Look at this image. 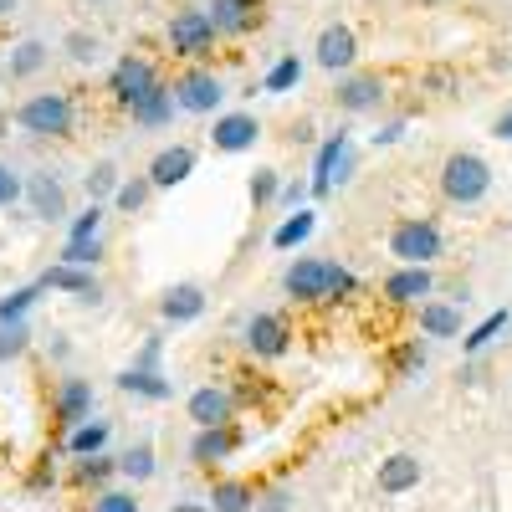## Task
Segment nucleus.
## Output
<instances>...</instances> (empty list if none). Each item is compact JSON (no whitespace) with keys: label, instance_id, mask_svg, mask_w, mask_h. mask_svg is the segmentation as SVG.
<instances>
[{"label":"nucleus","instance_id":"obj_4","mask_svg":"<svg viewBox=\"0 0 512 512\" xmlns=\"http://www.w3.org/2000/svg\"><path fill=\"white\" fill-rule=\"evenodd\" d=\"M390 256H400L405 267H431L436 256H441V231H436V221H425V216L395 221V231H390Z\"/></svg>","mask_w":512,"mask_h":512},{"label":"nucleus","instance_id":"obj_9","mask_svg":"<svg viewBox=\"0 0 512 512\" xmlns=\"http://www.w3.org/2000/svg\"><path fill=\"white\" fill-rule=\"evenodd\" d=\"M313 57H318L323 72H344V67H354V57H359V36H354V26H344V21L323 26Z\"/></svg>","mask_w":512,"mask_h":512},{"label":"nucleus","instance_id":"obj_33","mask_svg":"<svg viewBox=\"0 0 512 512\" xmlns=\"http://www.w3.org/2000/svg\"><path fill=\"white\" fill-rule=\"evenodd\" d=\"M390 364H395V374H400V379L420 374V369H425V344H420V338H405V344L395 349V359H390Z\"/></svg>","mask_w":512,"mask_h":512},{"label":"nucleus","instance_id":"obj_19","mask_svg":"<svg viewBox=\"0 0 512 512\" xmlns=\"http://www.w3.org/2000/svg\"><path fill=\"white\" fill-rule=\"evenodd\" d=\"M344 169H349V134H333L313 164V195H328L333 180H344Z\"/></svg>","mask_w":512,"mask_h":512},{"label":"nucleus","instance_id":"obj_2","mask_svg":"<svg viewBox=\"0 0 512 512\" xmlns=\"http://www.w3.org/2000/svg\"><path fill=\"white\" fill-rule=\"evenodd\" d=\"M487 190H492V164L482 154H472V149L446 154V164H441V195L451 205H477Z\"/></svg>","mask_w":512,"mask_h":512},{"label":"nucleus","instance_id":"obj_28","mask_svg":"<svg viewBox=\"0 0 512 512\" xmlns=\"http://www.w3.org/2000/svg\"><path fill=\"white\" fill-rule=\"evenodd\" d=\"M507 323H512V313H507V308L487 313V318H482V323H477L472 333H461V349H466V354H477V349H487V344H492L497 333H507Z\"/></svg>","mask_w":512,"mask_h":512},{"label":"nucleus","instance_id":"obj_48","mask_svg":"<svg viewBox=\"0 0 512 512\" xmlns=\"http://www.w3.org/2000/svg\"><path fill=\"white\" fill-rule=\"evenodd\" d=\"M262 512H287V492H267L262 497Z\"/></svg>","mask_w":512,"mask_h":512},{"label":"nucleus","instance_id":"obj_52","mask_svg":"<svg viewBox=\"0 0 512 512\" xmlns=\"http://www.w3.org/2000/svg\"><path fill=\"white\" fill-rule=\"evenodd\" d=\"M16 11V0H0V16H11Z\"/></svg>","mask_w":512,"mask_h":512},{"label":"nucleus","instance_id":"obj_5","mask_svg":"<svg viewBox=\"0 0 512 512\" xmlns=\"http://www.w3.org/2000/svg\"><path fill=\"white\" fill-rule=\"evenodd\" d=\"M169 52L175 57H190V62H200V57H210L216 52V26H210V16L205 11H175L169 16Z\"/></svg>","mask_w":512,"mask_h":512},{"label":"nucleus","instance_id":"obj_8","mask_svg":"<svg viewBox=\"0 0 512 512\" xmlns=\"http://www.w3.org/2000/svg\"><path fill=\"white\" fill-rule=\"evenodd\" d=\"M246 349H251L256 359H282V354L292 349L287 318H282V313H256V318L246 323Z\"/></svg>","mask_w":512,"mask_h":512},{"label":"nucleus","instance_id":"obj_18","mask_svg":"<svg viewBox=\"0 0 512 512\" xmlns=\"http://www.w3.org/2000/svg\"><path fill=\"white\" fill-rule=\"evenodd\" d=\"M41 287L72 292L77 303H98V297H103V287H98V277H93L88 267H67V262H57V267H47V272H41Z\"/></svg>","mask_w":512,"mask_h":512},{"label":"nucleus","instance_id":"obj_42","mask_svg":"<svg viewBox=\"0 0 512 512\" xmlns=\"http://www.w3.org/2000/svg\"><path fill=\"white\" fill-rule=\"evenodd\" d=\"M93 512H139V502H134V492H98Z\"/></svg>","mask_w":512,"mask_h":512},{"label":"nucleus","instance_id":"obj_50","mask_svg":"<svg viewBox=\"0 0 512 512\" xmlns=\"http://www.w3.org/2000/svg\"><path fill=\"white\" fill-rule=\"evenodd\" d=\"M497 139H512V108L497 118Z\"/></svg>","mask_w":512,"mask_h":512},{"label":"nucleus","instance_id":"obj_24","mask_svg":"<svg viewBox=\"0 0 512 512\" xmlns=\"http://www.w3.org/2000/svg\"><path fill=\"white\" fill-rule=\"evenodd\" d=\"M128 113H134V123H144V128H164L169 118H175V93H169L164 82H159V88H154V93H144Z\"/></svg>","mask_w":512,"mask_h":512},{"label":"nucleus","instance_id":"obj_34","mask_svg":"<svg viewBox=\"0 0 512 512\" xmlns=\"http://www.w3.org/2000/svg\"><path fill=\"white\" fill-rule=\"evenodd\" d=\"M41 62H47V47L41 41H21L11 57V77H31V72H41Z\"/></svg>","mask_w":512,"mask_h":512},{"label":"nucleus","instance_id":"obj_49","mask_svg":"<svg viewBox=\"0 0 512 512\" xmlns=\"http://www.w3.org/2000/svg\"><path fill=\"white\" fill-rule=\"evenodd\" d=\"M405 134V123H390V128H379V134H374V144H395Z\"/></svg>","mask_w":512,"mask_h":512},{"label":"nucleus","instance_id":"obj_3","mask_svg":"<svg viewBox=\"0 0 512 512\" xmlns=\"http://www.w3.org/2000/svg\"><path fill=\"white\" fill-rule=\"evenodd\" d=\"M16 123L36 139H67L72 123H77V108L67 93H31L21 108H16Z\"/></svg>","mask_w":512,"mask_h":512},{"label":"nucleus","instance_id":"obj_30","mask_svg":"<svg viewBox=\"0 0 512 512\" xmlns=\"http://www.w3.org/2000/svg\"><path fill=\"white\" fill-rule=\"evenodd\" d=\"M98 256H103V231L98 236H67V246H62L67 267H98Z\"/></svg>","mask_w":512,"mask_h":512},{"label":"nucleus","instance_id":"obj_23","mask_svg":"<svg viewBox=\"0 0 512 512\" xmlns=\"http://www.w3.org/2000/svg\"><path fill=\"white\" fill-rule=\"evenodd\" d=\"M118 390L123 395H139V400H169V395H175V384H169L159 369H134V364H128L118 374Z\"/></svg>","mask_w":512,"mask_h":512},{"label":"nucleus","instance_id":"obj_54","mask_svg":"<svg viewBox=\"0 0 512 512\" xmlns=\"http://www.w3.org/2000/svg\"><path fill=\"white\" fill-rule=\"evenodd\" d=\"M98 6H103V0H98Z\"/></svg>","mask_w":512,"mask_h":512},{"label":"nucleus","instance_id":"obj_43","mask_svg":"<svg viewBox=\"0 0 512 512\" xmlns=\"http://www.w3.org/2000/svg\"><path fill=\"white\" fill-rule=\"evenodd\" d=\"M98 231H103V205L93 200V205H88V210H82V216L72 221V236H98Z\"/></svg>","mask_w":512,"mask_h":512},{"label":"nucleus","instance_id":"obj_32","mask_svg":"<svg viewBox=\"0 0 512 512\" xmlns=\"http://www.w3.org/2000/svg\"><path fill=\"white\" fill-rule=\"evenodd\" d=\"M41 292H47V287L36 282V287H16L11 297H0V323H21V318H26V308L36 303Z\"/></svg>","mask_w":512,"mask_h":512},{"label":"nucleus","instance_id":"obj_12","mask_svg":"<svg viewBox=\"0 0 512 512\" xmlns=\"http://www.w3.org/2000/svg\"><path fill=\"white\" fill-rule=\"evenodd\" d=\"M190 169H195V149L190 144H169V149H159L149 159V185L154 190H175V185L190 180Z\"/></svg>","mask_w":512,"mask_h":512},{"label":"nucleus","instance_id":"obj_27","mask_svg":"<svg viewBox=\"0 0 512 512\" xmlns=\"http://www.w3.org/2000/svg\"><path fill=\"white\" fill-rule=\"evenodd\" d=\"M256 507V492L246 482H216L210 492V512H251Z\"/></svg>","mask_w":512,"mask_h":512},{"label":"nucleus","instance_id":"obj_22","mask_svg":"<svg viewBox=\"0 0 512 512\" xmlns=\"http://www.w3.org/2000/svg\"><path fill=\"white\" fill-rule=\"evenodd\" d=\"M159 313H164V323H195V318L205 313V292H200L195 282L169 287V292H164V303H159Z\"/></svg>","mask_w":512,"mask_h":512},{"label":"nucleus","instance_id":"obj_20","mask_svg":"<svg viewBox=\"0 0 512 512\" xmlns=\"http://www.w3.org/2000/svg\"><path fill=\"white\" fill-rule=\"evenodd\" d=\"M379 492H390V497H400V492H410V487H420V456H410V451H395V456H384L379 461Z\"/></svg>","mask_w":512,"mask_h":512},{"label":"nucleus","instance_id":"obj_31","mask_svg":"<svg viewBox=\"0 0 512 512\" xmlns=\"http://www.w3.org/2000/svg\"><path fill=\"white\" fill-rule=\"evenodd\" d=\"M313 226H318V216H313V210H297V216H287L282 226H277V236H272V246H303L308 236H313Z\"/></svg>","mask_w":512,"mask_h":512},{"label":"nucleus","instance_id":"obj_26","mask_svg":"<svg viewBox=\"0 0 512 512\" xmlns=\"http://www.w3.org/2000/svg\"><path fill=\"white\" fill-rule=\"evenodd\" d=\"M72 456H98L103 446H108V420H82L77 431H67V441H62Z\"/></svg>","mask_w":512,"mask_h":512},{"label":"nucleus","instance_id":"obj_46","mask_svg":"<svg viewBox=\"0 0 512 512\" xmlns=\"http://www.w3.org/2000/svg\"><path fill=\"white\" fill-rule=\"evenodd\" d=\"M425 82H431V88H441V93H451V88H456V72H451V67H431V72H425Z\"/></svg>","mask_w":512,"mask_h":512},{"label":"nucleus","instance_id":"obj_37","mask_svg":"<svg viewBox=\"0 0 512 512\" xmlns=\"http://www.w3.org/2000/svg\"><path fill=\"white\" fill-rule=\"evenodd\" d=\"M297 77H303V62H297V57H282V62L267 72V82H262V88H267V93H287Z\"/></svg>","mask_w":512,"mask_h":512},{"label":"nucleus","instance_id":"obj_6","mask_svg":"<svg viewBox=\"0 0 512 512\" xmlns=\"http://www.w3.org/2000/svg\"><path fill=\"white\" fill-rule=\"evenodd\" d=\"M169 93H175V108H185V113H216V108H221V98H226L221 77H216V72H205V67L180 72Z\"/></svg>","mask_w":512,"mask_h":512},{"label":"nucleus","instance_id":"obj_38","mask_svg":"<svg viewBox=\"0 0 512 512\" xmlns=\"http://www.w3.org/2000/svg\"><path fill=\"white\" fill-rule=\"evenodd\" d=\"M113 472H118V461H113V456H103V451H98V456H88V461H77V482H88V487H93V482H108Z\"/></svg>","mask_w":512,"mask_h":512},{"label":"nucleus","instance_id":"obj_17","mask_svg":"<svg viewBox=\"0 0 512 512\" xmlns=\"http://www.w3.org/2000/svg\"><path fill=\"white\" fill-rule=\"evenodd\" d=\"M256 139H262V123H256L251 113H226V118H216V134H210V144H216L221 154H241V149H251Z\"/></svg>","mask_w":512,"mask_h":512},{"label":"nucleus","instance_id":"obj_29","mask_svg":"<svg viewBox=\"0 0 512 512\" xmlns=\"http://www.w3.org/2000/svg\"><path fill=\"white\" fill-rule=\"evenodd\" d=\"M118 472H123L128 482H149V477H154V446H149V441H134V446L118 456Z\"/></svg>","mask_w":512,"mask_h":512},{"label":"nucleus","instance_id":"obj_21","mask_svg":"<svg viewBox=\"0 0 512 512\" xmlns=\"http://www.w3.org/2000/svg\"><path fill=\"white\" fill-rule=\"evenodd\" d=\"M431 287H436L431 267H400L384 277V297L390 303H420V297H431Z\"/></svg>","mask_w":512,"mask_h":512},{"label":"nucleus","instance_id":"obj_14","mask_svg":"<svg viewBox=\"0 0 512 512\" xmlns=\"http://www.w3.org/2000/svg\"><path fill=\"white\" fill-rule=\"evenodd\" d=\"M236 446H241L236 425H205V431H195V441H190V461H195V466H216V461H226Z\"/></svg>","mask_w":512,"mask_h":512},{"label":"nucleus","instance_id":"obj_7","mask_svg":"<svg viewBox=\"0 0 512 512\" xmlns=\"http://www.w3.org/2000/svg\"><path fill=\"white\" fill-rule=\"evenodd\" d=\"M159 88V72H154V62H144V57H123L118 67H113V77H108V93H113V103L118 108H134L144 93H154Z\"/></svg>","mask_w":512,"mask_h":512},{"label":"nucleus","instance_id":"obj_47","mask_svg":"<svg viewBox=\"0 0 512 512\" xmlns=\"http://www.w3.org/2000/svg\"><path fill=\"white\" fill-rule=\"evenodd\" d=\"M308 190H313V185H282V190H277V200H282V205H303V200H308Z\"/></svg>","mask_w":512,"mask_h":512},{"label":"nucleus","instance_id":"obj_15","mask_svg":"<svg viewBox=\"0 0 512 512\" xmlns=\"http://www.w3.org/2000/svg\"><path fill=\"white\" fill-rule=\"evenodd\" d=\"M82 420H93V384L88 379H62V390H57V425H62V431H77Z\"/></svg>","mask_w":512,"mask_h":512},{"label":"nucleus","instance_id":"obj_16","mask_svg":"<svg viewBox=\"0 0 512 512\" xmlns=\"http://www.w3.org/2000/svg\"><path fill=\"white\" fill-rule=\"evenodd\" d=\"M190 420L200 425H231L236 420V400H231V390H221V384H205V390H195L190 395Z\"/></svg>","mask_w":512,"mask_h":512},{"label":"nucleus","instance_id":"obj_13","mask_svg":"<svg viewBox=\"0 0 512 512\" xmlns=\"http://www.w3.org/2000/svg\"><path fill=\"white\" fill-rule=\"evenodd\" d=\"M333 98H338V108H344V113H369V108H379V103H384V77H379V72L344 77Z\"/></svg>","mask_w":512,"mask_h":512},{"label":"nucleus","instance_id":"obj_45","mask_svg":"<svg viewBox=\"0 0 512 512\" xmlns=\"http://www.w3.org/2000/svg\"><path fill=\"white\" fill-rule=\"evenodd\" d=\"M159 338H144V349H139V359H134V369H159Z\"/></svg>","mask_w":512,"mask_h":512},{"label":"nucleus","instance_id":"obj_1","mask_svg":"<svg viewBox=\"0 0 512 512\" xmlns=\"http://www.w3.org/2000/svg\"><path fill=\"white\" fill-rule=\"evenodd\" d=\"M282 287L292 303H338V297L359 292V277L344 272L338 262H323V256H303L282 272Z\"/></svg>","mask_w":512,"mask_h":512},{"label":"nucleus","instance_id":"obj_40","mask_svg":"<svg viewBox=\"0 0 512 512\" xmlns=\"http://www.w3.org/2000/svg\"><path fill=\"white\" fill-rule=\"evenodd\" d=\"M67 52H72L77 62H98V57H103V41L88 36V31H72V36H67Z\"/></svg>","mask_w":512,"mask_h":512},{"label":"nucleus","instance_id":"obj_11","mask_svg":"<svg viewBox=\"0 0 512 512\" xmlns=\"http://www.w3.org/2000/svg\"><path fill=\"white\" fill-rule=\"evenodd\" d=\"M26 200H31V216L36 221H67V190L57 175H47V169H36V175L26 180Z\"/></svg>","mask_w":512,"mask_h":512},{"label":"nucleus","instance_id":"obj_35","mask_svg":"<svg viewBox=\"0 0 512 512\" xmlns=\"http://www.w3.org/2000/svg\"><path fill=\"white\" fill-rule=\"evenodd\" d=\"M88 195L103 205V195H118V164L113 159H103V164H93V175H88Z\"/></svg>","mask_w":512,"mask_h":512},{"label":"nucleus","instance_id":"obj_39","mask_svg":"<svg viewBox=\"0 0 512 512\" xmlns=\"http://www.w3.org/2000/svg\"><path fill=\"white\" fill-rule=\"evenodd\" d=\"M149 190H154V185H149V175H144V180H128V185H118V195H113V200H118V210H128V216H134V210L149 200Z\"/></svg>","mask_w":512,"mask_h":512},{"label":"nucleus","instance_id":"obj_51","mask_svg":"<svg viewBox=\"0 0 512 512\" xmlns=\"http://www.w3.org/2000/svg\"><path fill=\"white\" fill-rule=\"evenodd\" d=\"M175 512H210V502H175Z\"/></svg>","mask_w":512,"mask_h":512},{"label":"nucleus","instance_id":"obj_41","mask_svg":"<svg viewBox=\"0 0 512 512\" xmlns=\"http://www.w3.org/2000/svg\"><path fill=\"white\" fill-rule=\"evenodd\" d=\"M277 190H282V185H277V169H256V175H251V200H256V205H272Z\"/></svg>","mask_w":512,"mask_h":512},{"label":"nucleus","instance_id":"obj_25","mask_svg":"<svg viewBox=\"0 0 512 512\" xmlns=\"http://www.w3.org/2000/svg\"><path fill=\"white\" fill-rule=\"evenodd\" d=\"M420 333H431V338H461V308L456 303H425L420 308Z\"/></svg>","mask_w":512,"mask_h":512},{"label":"nucleus","instance_id":"obj_44","mask_svg":"<svg viewBox=\"0 0 512 512\" xmlns=\"http://www.w3.org/2000/svg\"><path fill=\"white\" fill-rule=\"evenodd\" d=\"M21 200V180L11 175V164H0V210Z\"/></svg>","mask_w":512,"mask_h":512},{"label":"nucleus","instance_id":"obj_10","mask_svg":"<svg viewBox=\"0 0 512 512\" xmlns=\"http://www.w3.org/2000/svg\"><path fill=\"white\" fill-rule=\"evenodd\" d=\"M210 26L216 36H246L262 26V0H210Z\"/></svg>","mask_w":512,"mask_h":512},{"label":"nucleus","instance_id":"obj_36","mask_svg":"<svg viewBox=\"0 0 512 512\" xmlns=\"http://www.w3.org/2000/svg\"><path fill=\"white\" fill-rule=\"evenodd\" d=\"M26 344H31L26 323H0V364L16 359V354H26Z\"/></svg>","mask_w":512,"mask_h":512},{"label":"nucleus","instance_id":"obj_53","mask_svg":"<svg viewBox=\"0 0 512 512\" xmlns=\"http://www.w3.org/2000/svg\"><path fill=\"white\" fill-rule=\"evenodd\" d=\"M425 6H446V0H425Z\"/></svg>","mask_w":512,"mask_h":512}]
</instances>
